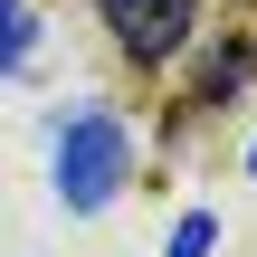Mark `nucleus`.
Returning <instances> with one entry per match:
<instances>
[{
    "mask_svg": "<svg viewBox=\"0 0 257 257\" xmlns=\"http://www.w3.org/2000/svg\"><path fill=\"white\" fill-rule=\"evenodd\" d=\"M48 181H57V200H67L76 219L105 210V200L134 181V134H124V114L76 105V114L57 124V143H48Z\"/></svg>",
    "mask_w": 257,
    "mask_h": 257,
    "instance_id": "obj_1",
    "label": "nucleus"
},
{
    "mask_svg": "<svg viewBox=\"0 0 257 257\" xmlns=\"http://www.w3.org/2000/svg\"><path fill=\"white\" fill-rule=\"evenodd\" d=\"M95 10H105L114 48H124V57H143V67H162V57L200 29V0H95Z\"/></svg>",
    "mask_w": 257,
    "mask_h": 257,
    "instance_id": "obj_2",
    "label": "nucleus"
},
{
    "mask_svg": "<svg viewBox=\"0 0 257 257\" xmlns=\"http://www.w3.org/2000/svg\"><path fill=\"white\" fill-rule=\"evenodd\" d=\"M29 48H38L29 0H0V76H19V67H29Z\"/></svg>",
    "mask_w": 257,
    "mask_h": 257,
    "instance_id": "obj_3",
    "label": "nucleus"
},
{
    "mask_svg": "<svg viewBox=\"0 0 257 257\" xmlns=\"http://www.w3.org/2000/svg\"><path fill=\"white\" fill-rule=\"evenodd\" d=\"M210 248H219V219H210V210H191V219L172 229V257H210Z\"/></svg>",
    "mask_w": 257,
    "mask_h": 257,
    "instance_id": "obj_4",
    "label": "nucleus"
},
{
    "mask_svg": "<svg viewBox=\"0 0 257 257\" xmlns=\"http://www.w3.org/2000/svg\"><path fill=\"white\" fill-rule=\"evenodd\" d=\"M248 162H257V153H248Z\"/></svg>",
    "mask_w": 257,
    "mask_h": 257,
    "instance_id": "obj_5",
    "label": "nucleus"
}]
</instances>
